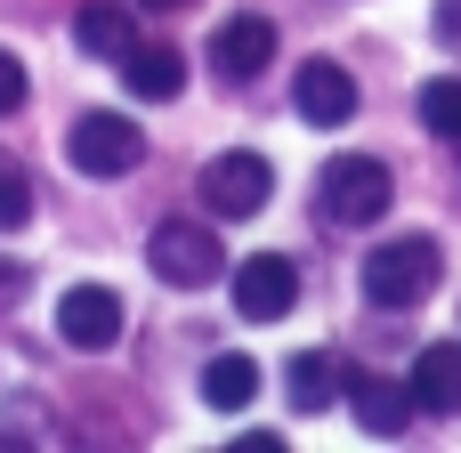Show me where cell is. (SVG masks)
Wrapping results in <instances>:
<instances>
[{
    "label": "cell",
    "instance_id": "obj_16",
    "mask_svg": "<svg viewBox=\"0 0 461 453\" xmlns=\"http://www.w3.org/2000/svg\"><path fill=\"white\" fill-rule=\"evenodd\" d=\"M413 105H421V122H429L438 138H454V146H461V73L421 81V97H413Z\"/></svg>",
    "mask_w": 461,
    "mask_h": 453
},
{
    "label": "cell",
    "instance_id": "obj_8",
    "mask_svg": "<svg viewBox=\"0 0 461 453\" xmlns=\"http://www.w3.org/2000/svg\"><path fill=\"white\" fill-rule=\"evenodd\" d=\"M267 65H276V24L251 16V8H235V16L211 32V73H219L227 89H243V81H259Z\"/></svg>",
    "mask_w": 461,
    "mask_h": 453
},
{
    "label": "cell",
    "instance_id": "obj_22",
    "mask_svg": "<svg viewBox=\"0 0 461 453\" xmlns=\"http://www.w3.org/2000/svg\"><path fill=\"white\" fill-rule=\"evenodd\" d=\"M138 8H194V0H138Z\"/></svg>",
    "mask_w": 461,
    "mask_h": 453
},
{
    "label": "cell",
    "instance_id": "obj_10",
    "mask_svg": "<svg viewBox=\"0 0 461 453\" xmlns=\"http://www.w3.org/2000/svg\"><path fill=\"white\" fill-rule=\"evenodd\" d=\"M348 405L365 421V438H405L413 430V381H381V373H348Z\"/></svg>",
    "mask_w": 461,
    "mask_h": 453
},
{
    "label": "cell",
    "instance_id": "obj_4",
    "mask_svg": "<svg viewBox=\"0 0 461 453\" xmlns=\"http://www.w3.org/2000/svg\"><path fill=\"white\" fill-rule=\"evenodd\" d=\"M65 154H73L81 178H122V170L146 162V130H138L130 113H81V122L65 130Z\"/></svg>",
    "mask_w": 461,
    "mask_h": 453
},
{
    "label": "cell",
    "instance_id": "obj_21",
    "mask_svg": "<svg viewBox=\"0 0 461 453\" xmlns=\"http://www.w3.org/2000/svg\"><path fill=\"white\" fill-rule=\"evenodd\" d=\"M438 32H446V41H461V0H446V8H438Z\"/></svg>",
    "mask_w": 461,
    "mask_h": 453
},
{
    "label": "cell",
    "instance_id": "obj_5",
    "mask_svg": "<svg viewBox=\"0 0 461 453\" xmlns=\"http://www.w3.org/2000/svg\"><path fill=\"white\" fill-rule=\"evenodd\" d=\"M267 195H276V170L259 162V154H211V170H203V211L211 219H259L267 211Z\"/></svg>",
    "mask_w": 461,
    "mask_h": 453
},
{
    "label": "cell",
    "instance_id": "obj_6",
    "mask_svg": "<svg viewBox=\"0 0 461 453\" xmlns=\"http://www.w3.org/2000/svg\"><path fill=\"white\" fill-rule=\"evenodd\" d=\"M300 308V267L284 259V251H251L243 267H235V316H251V324H284Z\"/></svg>",
    "mask_w": 461,
    "mask_h": 453
},
{
    "label": "cell",
    "instance_id": "obj_13",
    "mask_svg": "<svg viewBox=\"0 0 461 453\" xmlns=\"http://www.w3.org/2000/svg\"><path fill=\"white\" fill-rule=\"evenodd\" d=\"M413 405L438 413V421L461 413V340H438V349L413 357Z\"/></svg>",
    "mask_w": 461,
    "mask_h": 453
},
{
    "label": "cell",
    "instance_id": "obj_2",
    "mask_svg": "<svg viewBox=\"0 0 461 453\" xmlns=\"http://www.w3.org/2000/svg\"><path fill=\"white\" fill-rule=\"evenodd\" d=\"M397 203V178L381 154H332L316 170V211L332 227H381V211Z\"/></svg>",
    "mask_w": 461,
    "mask_h": 453
},
{
    "label": "cell",
    "instance_id": "obj_7",
    "mask_svg": "<svg viewBox=\"0 0 461 453\" xmlns=\"http://www.w3.org/2000/svg\"><path fill=\"white\" fill-rule=\"evenodd\" d=\"M122 324H130V308H122V292H105V284H73V292L57 300V340H65V349H81V357L113 349V340H122Z\"/></svg>",
    "mask_w": 461,
    "mask_h": 453
},
{
    "label": "cell",
    "instance_id": "obj_18",
    "mask_svg": "<svg viewBox=\"0 0 461 453\" xmlns=\"http://www.w3.org/2000/svg\"><path fill=\"white\" fill-rule=\"evenodd\" d=\"M16 105H24V65L0 49V113H16Z\"/></svg>",
    "mask_w": 461,
    "mask_h": 453
},
{
    "label": "cell",
    "instance_id": "obj_1",
    "mask_svg": "<svg viewBox=\"0 0 461 453\" xmlns=\"http://www.w3.org/2000/svg\"><path fill=\"white\" fill-rule=\"evenodd\" d=\"M438 276H446V259H438V243L429 235H397V243H373L365 251V300L373 308H389V316H405V308H421L429 292H438Z\"/></svg>",
    "mask_w": 461,
    "mask_h": 453
},
{
    "label": "cell",
    "instance_id": "obj_3",
    "mask_svg": "<svg viewBox=\"0 0 461 453\" xmlns=\"http://www.w3.org/2000/svg\"><path fill=\"white\" fill-rule=\"evenodd\" d=\"M146 267H154L170 292H203V284L227 276V251H219L211 227H194V219H162V227L146 235Z\"/></svg>",
    "mask_w": 461,
    "mask_h": 453
},
{
    "label": "cell",
    "instance_id": "obj_9",
    "mask_svg": "<svg viewBox=\"0 0 461 453\" xmlns=\"http://www.w3.org/2000/svg\"><path fill=\"white\" fill-rule=\"evenodd\" d=\"M292 113H300L308 130H340V122H357V81H348V65L308 57V65L292 73Z\"/></svg>",
    "mask_w": 461,
    "mask_h": 453
},
{
    "label": "cell",
    "instance_id": "obj_17",
    "mask_svg": "<svg viewBox=\"0 0 461 453\" xmlns=\"http://www.w3.org/2000/svg\"><path fill=\"white\" fill-rule=\"evenodd\" d=\"M24 219H32V186H24V170L0 154V235H16Z\"/></svg>",
    "mask_w": 461,
    "mask_h": 453
},
{
    "label": "cell",
    "instance_id": "obj_20",
    "mask_svg": "<svg viewBox=\"0 0 461 453\" xmlns=\"http://www.w3.org/2000/svg\"><path fill=\"white\" fill-rule=\"evenodd\" d=\"M0 300H24V267L16 259H0Z\"/></svg>",
    "mask_w": 461,
    "mask_h": 453
},
{
    "label": "cell",
    "instance_id": "obj_19",
    "mask_svg": "<svg viewBox=\"0 0 461 453\" xmlns=\"http://www.w3.org/2000/svg\"><path fill=\"white\" fill-rule=\"evenodd\" d=\"M227 453H284V438H259L251 430V438H227Z\"/></svg>",
    "mask_w": 461,
    "mask_h": 453
},
{
    "label": "cell",
    "instance_id": "obj_15",
    "mask_svg": "<svg viewBox=\"0 0 461 453\" xmlns=\"http://www.w3.org/2000/svg\"><path fill=\"white\" fill-rule=\"evenodd\" d=\"M251 397H259V365L251 357H211L203 365V405L211 413H243Z\"/></svg>",
    "mask_w": 461,
    "mask_h": 453
},
{
    "label": "cell",
    "instance_id": "obj_11",
    "mask_svg": "<svg viewBox=\"0 0 461 453\" xmlns=\"http://www.w3.org/2000/svg\"><path fill=\"white\" fill-rule=\"evenodd\" d=\"M73 41H81V57H97V65H122V57L138 49V16H130L122 0H81V16H73Z\"/></svg>",
    "mask_w": 461,
    "mask_h": 453
},
{
    "label": "cell",
    "instance_id": "obj_14",
    "mask_svg": "<svg viewBox=\"0 0 461 453\" xmlns=\"http://www.w3.org/2000/svg\"><path fill=\"white\" fill-rule=\"evenodd\" d=\"M122 81H130V97L162 105V97H178V81H186V57H178V49H162V41H138V49L122 57Z\"/></svg>",
    "mask_w": 461,
    "mask_h": 453
},
{
    "label": "cell",
    "instance_id": "obj_12",
    "mask_svg": "<svg viewBox=\"0 0 461 453\" xmlns=\"http://www.w3.org/2000/svg\"><path fill=\"white\" fill-rule=\"evenodd\" d=\"M284 397H292V413H324V405H340V397H348L340 357H332V349H300V357L284 365Z\"/></svg>",
    "mask_w": 461,
    "mask_h": 453
}]
</instances>
